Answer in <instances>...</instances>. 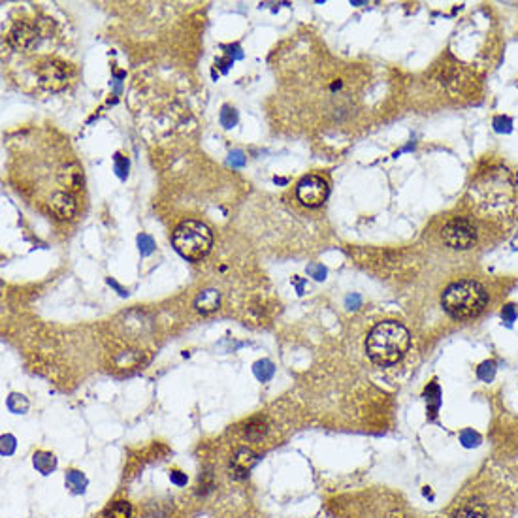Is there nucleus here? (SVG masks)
I'll use <instances>...</instances> for the list:
<instances>
[{
    "mask_svg": "<svg viewBox=\"0 0 518 518\" xmlns=\"http://www.w3.org/2000/svg\"><path fill=\"white\" fill-rule=\"evenodd\" d=\"M411 345V334L407 328L396 321L379 322L369 332L366 340V351L371 360L379 366H390L400 360Z\"/></svg>",
    "mask_w": 518,
    "mask_h": 518,
    "instance_id": "nucleus-1",
    "label": "nucleus"
},
{
    "mask_svg": "<svg viewBox=\"0 0 518 518\" xmlns=\"http://www.w3.org/2000/svg\"><path fill=\"white\" fill-rule=\"evenodd\" d=\"M488 302V294L477 281H458L447 286L441 298L445 311L454 319H471L477 317Z\"/></svg>",
    "mask_w": 518,
    "mask_h": 518,
    "instance_id": "nucleus-2",
    "label": "nucleus"
},
{
    "mask_svg": "<svg viewBox=\"0 0 518 518\" xmlns=\"http://www.w3.org/2000/svg\"><path fill=\"white\" fill-rule=\"evenodd\" d=\"M212 246V230L198 221H185L174 232V247L187 260H202Z\"/></svg>",
    "mask_w": 518,
    "mask_h": 518,
    "instance_id": "nucleus-3",
    "label": "nucleus"
},
{
    "mask_svg": "<svg viewBox=\"0 0 518 518\" xmlns=\"http://www.w3.org/2000/svg\"><path fill=\"white\" fill-rule=\"evenodd\" d=\"M443 241L452 249H458V251L471 249L477 241V228L470 219H450L449 223L443 226Z\"/></svg>",
    "mask_w": 518,
    "mask_h": 518,
    "instance_id": "nucleus-4",
    "label": "nucleus"
},
{
    "mask_svg": "<svg viewBox=\"0 0 518 518\" xmlns=\"http://www.w3.org/2000/svg\"><path fill=\"white\" fill-rule=\"evenodd\" d=\"M296 194L302 204L307 207H319L326 202L328 185L319 176H306L296 187Z\"/></svg>",
    "mask_w": 518,
    "mask_h": 518,
    "instance_id": "nucleus-5",
    "label": "nucleus"
},
{
    "mask_svg": "<svg viewBox=\"0 0 518 518\" xmlns=\"http://www.w3.org/2000/svg\"><path fill=\"white\" fill-rule=\"evenodd\" d=\"M40 75V83L49 91H59L62 89L66 83H68V75H66V70L62 64L59 62H48L44 64L38 72Z\"/></svg>",
    "mask_w": 518,
    "mask_h": 518,
    "instance_id": "nucleus-6",
    "label": "nucleus"
},
{
    "mask_svg": "<svg viewBox=\"0 0 518 518\" xmlns=\"http://www.w3.org/2000/svg\"><path fill=\"white\" fill-rule=\"evenodd\" d=\"M40 33H38V27L33 25L30 21H19V23H15L14 28H12V44H14L15 48L19 49H28L35 46L38 38H40Z\"/></svg>",
    "mask_w": 518,
    "mask_h": 518,
    "instance_id": "nucleus-7",
    "label": "nucleus"
},
{
    "mask_svg": "<svg viewBox=\"0 0 518 518\" xmlns=\"http://www.w3.org/2000/svg\"><path fill=\"white\" fill-rule=\"evenodd\" d=\"M49 210H51V213L57 219L66 221V219L74 217L75 210H77V202H75V198L68 191L55 192L51 200H49Z\"/></svg>",
    "mask_w": 518,
    "mask_h": 518,
    "instance_id": "nucleus-8",
    "label": "nucleus"
},
{
    "mask_svg": "<svg viewBox=\"0 0 518 518\" xmlns=\"http://www.w3.org/2000/svg\"><path fill=\"white\" fill-rule=\"evenodd\" d=\"M257 454L252 452L251 449H238L236 454L232 456V462H230V468H232V473L236 479H246L249 475V471L255 468L257 464Z\"/></svg>",
    "mask_w": 518,
    "mask_h": 518,
    "instance_id": "nucleus-9",
    "label": "nucleus"
},
{
    "mask_svg": "<svg viewBox=\"0 0 518 518\" xmlns=\"http://www.w3.org/2000/svg\"><path fill=\"white\" fill-rule=\"evenodd\" d=\"M219 306H221V294L215 288L202 290L196 296V302H194V307L200 313H213L215 309H219Z\"/></svg>",
    "mask_w": 518,
    "mask_h": 518,
    "instance_id": "nucleus-10",
    "label": "nucleus"
},
{
    "mask_svg": "<svg viewBox=\"0 0 518 518\" xmlns=\"http://www.w3.org/2000/svg\"><path fill=\"white\" fill-rule=\"evenodd\" d=\"M488 515V509L486 505L481 501V499L473 498L470 501H465L456 512H454V518H486Z\"/></svg>",
    "mask_w": 518,
    "mask_h": 518,
    "instance_id": "nucleus-11",
    "label": "nucleus"
},
{
    "mask_svg": "<svg viewBox=\"0 0 518 518\" xmlns=\"http://www.w3.org/2000/svg\"><path fill=\"white\" fill-rule=\"evenodd\" d=\"M62 185H66L68 189H80L83 183V172L77 164H68L66 168H62L59 174Z\"/></svg>",
    "mask_w": 518,
    "mask_h": 518,
    "instance_id": "nucleus-12",
    "label": "nucleus"
},
{
    "mask_svg": "<svg viewBox=\"0 0 518 518\" xmlns=\"http://www.w3.org/2000/svg\"><path fill=\"white\" fill-rule=\"evenodd\" d=\"M33 464L41 475H51L57 470V458L51 452H36L33 456Z\"/></svg>",
    "mask_w": 518,
    "mask_h": 518,
    "instance_id": "nucleus-13",
    "label": "nucleus"
},
{
    "mask_svg": "<svg viewBox=\"0 0 518 518\" xmlns=\"http://www.w3.org/2000/svg\"><path fill=\"white\" fill-rule=\"evenodd\" d=\"M87 484H89V481H87V477L83 475L82 471L72 470L66 473V486H68L74 494H83L85 488H87Z\"/></svg>",
    "mask_w": 518,
    "mask_h": 518,
    "instance_id": "nucleus-14",
    "label": "nucleus"
},
{
    "mask_svg": "<svg viewBox=\"0 0 518 518\" xmlns=\"http://www.w3.org/2000/svg\"><path fill=\"white\" fill-rule=\"evenodd\" d=\"M252 371H255V376L257 379L262 382L270 381L275 373V368H273V364L270 360H259L255 366H252Z\"/></svg>",
    "mask_w": 518,
    "mask_h": 518,
    "instance_id": "nucleus-15",
    "label": "nucleus"
},
{
    "mask_svg": "<svg viewBox=\"0 0 518 518\" xmlns=\"http://www.w3.org/2000/svg\"><path fill=\"white\" fill-rule=\"evenodd\" d=\"M8 409L14 415H25L28 411V400L23 394H12L8 398Z\"/></svg>",
    "mask_w": 518,
    "mask_h": 518,
    "instance_id": "nucleus-16",
    "label": "nucleus"
},
{
    "mask_svg": "<svg viewBox=\"0 0 518 518\" xmlns=\"http://www.w3.org/2000/svg\"><path fill=\"white\" fill-rule=\"evenodd\" d=\"M439 396H441V392H439L437 382H432L428 389H426V402H428V411L432 418L436 416L437 409H439Z\"/></svg>",
    "mask_w": 518,
    "mask_h": 518,
    "instance_id": "nucleus-17",
    "label": "nucleus"
},
{
    "mask_svg": "<svg viewBox=\"0 0 518 518\" xmlns=\"http://www.w3.org/2000/svg\"><path fill=\"white\" fill-rule=\"evenodd\" d=\"M132 515V505L129 501H115L106 511V518H130Z\"/></svg>",
    "mask_w": 518,
    "mask_h": 518,
    "instance_id": "nucleus-18",
    "label": "nucleus"
},
{
    "mask_svg": "<svg viewBox=\"0 0 518 518\" xmlns=\"http://www.w3.org/2000/svg\"><path fill=\"white\" fill-rule=\"evenodd\" d=\"M264 432H266V428H264V420L262 418H252L246 428L247 437H252V439H259L260 436H264Z\"/></svg>",
    "mask_w": 518,
    "mask_h": 518,
    "instance_id": "nucleus-19",
    "label": "nucleus"
},
{
    "mask_svg": "<svg viewBox=\"0 0 518 518\" xmlns=\"http://www.w3.org/2000/svg\"><path fill=\"white\" fill-rule=\"evenodd\" d=\"M15 447H17V441L14 436L6 434V436L0 437V454L2 456H12L15 452Z\"/></svg>",
    "mask_w": 518,
    "mask_h": 518,
    "instance_id": "nucleus-20",
    "label": "nucleus"
},
{
    "mask_svg": "<svg viewBox=\"0 0 518 518\" xmlns=\"http://www.w3.org/2000/svg\"><path fill=\"white\" fill-rule=\"evenodd\" d=\"M477 373L479 379L490 382L492 379H494V376H496V364H494V362H483V364L479 366Z\"/></svg>",
    "mask_w": 518,
    "mask_h": 518,
    "instance_id": "nucleus-21",
    "label": "nucleus"
},
{
    "mask_svg": "<svg viewBox=\"0 0 518 518\" xmlns=\"http://www.w3.org/2000/svg\"><path fill=\"white\" fill-rule=\"evenodd\" d=\"M238 123V115H236V111L232 108H228L225 106L223 111H221V124L225 127V129H232Z\"/></svg>",
    "mask_w": 518,
    "mask_h": 518,
    "instance_id": "nucleus-22",
    "label": "nucleus"
},
{
    "mask_svg": "<svg viewBox=\"0 0 518 518\" xmlns=\"http://www.w3.org/2000/svg\"><path fill=\"white\" fill-rule=\"evenodd\" d=\"M460 441L464 443V447H477L481 443V436H479L477 432H473V429H464L460 434Z\"/></svg>",
    "mask_w": 518,
    "mask_h": 518,
    "instance_id": "nucleus-23",
    "label": "nucleus"
},
{
    "mask_svg": "<svg viewBox=\"0 0 518 518\" xmlns=\"http://www.w3.org/2000/svg\"><path fill=\"white\" fill-rule=\"evenodd\" d=\"M307 275L317 281H324L326 279V268L322 266V264H309L307 266Z\"/></svg>",
    "mask_w": 518,
    "mask_h": 518,
    "instance_id": "nucleus-24",
    "label": "nucleus"
},
{
    "mask_svg": "<svg viewBox=\"0 0 518 518\" xmlns=\"http://www.w3.org/2000/svg\"><path fill=\"white\" fill-rule=\"evenodd\" d=\"M138 246H140V252H142V255H151L153 249H155V243H153V239H151L147 234L138 236Z\"/></svg>",
    "mask_w": 518,
    "mask_h": 518,
    "instance_id": "nucleus-25",
    "label": "nucleus"
},
{
    "mask_svg": "<svg viewBox=\"0 0 518 518\" xmlns=\"http://www.w3.org/2000/svg\"><path fill=\"white\" fill-rule=\"evenodd\" d=\"M115 172L121 179L127 178V174H129V160L123 155H115Z\"/></svg>",
    "mask_w": 518,
    "mask_h": 518,
    "instance_id": "nucleus-26",
    "label": "nucleus"
},
{
    "mask_svg": "<svg viewBox=\"0 0 518 518\" xmlns=\"http://www.w3.org/2000/svg\"><path fill=\"white\" fill-rule=\"evenodd\" d=\"M228 164H230L232 168H241V166H246V155H243L241 151H232L230 157H228Z\"/></svg>",
    "mask_w": 518,
    "mask_h": 518,
    "instance_id": "nucleus-27",
    "label": "nucleus"
},
{
    "mask_svg": "<svg viewBox=\"0 0 518 518\" xmlns=\"http://www.w3.org/2000/svg\"><path fill=\"white\" fill-rule=\"evenodd\" d=\"M517 313H518L517 306H505L503 313H501L505 324H512V322H515V319H517Z\"/></svg>",
    "mask_w": 518,
    "mask_h": 518,
    "instance_id": "nucleus-28",
    "label": "nucleus"
},
{
    "mask_svg": "<svg viewBox=\"0 0 518 518\" xmlns=\"http://www.w3.org/2000/svg\"><path fill=\"white\" fill-rule=\"evenodd\" d=\"M170 481L176 484V486H185V484H187V475L181 473V471H172Z\"/></svg>",
    "mask_w": 518,
    "mask_h": 518,
    "instance_id": "nucleus-29",
    "label": "nucleus"
},
{
    "mask_svg": "<svg viewBox=\"0 0 518 518\" xmlns=\"http://www.w3.org/2000/svg\"><path fill=\"white\" fill-rule=\"evenodd\" d=\"M358 304H360V298H358V296H349V298H347L349 309H356V307H358Z\"/></svg>",
    "mask_w": 518,
    "mask_h": 518,
    "instance_id": "nucleus-30",
    "label": "nucleus"
},
{
    "mask_svg": "<svg viewBox=\"0 0 518 518\" xmlns=\"http://www.w3.org/2000/svg\"><path fill=\"white\" fill-rule=\"evenodd\" d=\"M293 283L296 285V288H298V294H304V283H302L298 277H293Z\"/></svg>",
    "mask_w": 518,
    "mask_h": 518,
    "instance_id": "nucleus-31",
    "label": "nucleus"
},
{
    "mask_svg": "<svg viewBox=\"0 0 518 518\" xmlns=\"http://www.w3.org/2000/svg\"><path fill=\"white\" fill-rule=\"evenodd\" d=\"M387 518H405V515H403L402 511H390L389 515H387Z\"/></svg>",
    "mask_w": 518,
    "mask_h": 518,
    "instance_id": "nucleus-32",
    "label": "nucleus"
},
{
    "mask_svg": "<svg viewBox=\"0 0 518 518\" xmlns=\"http://www.w3.org/2000/svg\"><path fill=\"white\" fill-rule=\"evenodd\" d=\"M351 4H353V6H364L366 2H358V0H355V2H351Z\"/></svg>",
    "mask_w": 518,
    "mask_h": 518,
    "instance_id": "nucleus-33",
    "label": "nucleus"
}]
</instances>
